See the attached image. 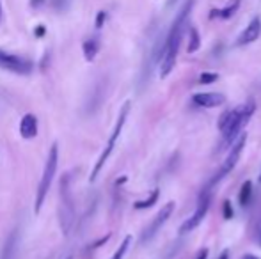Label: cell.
I'll list each match as a JSON object with an SVG mask.
<instances>
[{"instance_id": "obj_5", "label": "cell", "mask_w": 261, "mask_h": 259, "mask_svg": "<svg viewBox=\"0 0 261 259\" xmlns=\"http://www.w3.org/2000/svg\"><path fill=\"white\" fill-rule=\"evenodd\" d=\"M210 203H212V197H210V192L206 190V192H202L201 197H199V203H197V208H195L194 215H192L190 218H187V220L180 225V235L192 233L202 220H205L206 213H208V210H210Z\"/></svg>"}, {"instance_id": "obj_26", "label": "cell", "mask_w": 261, "mask_h": 259, "mask_svg": "<svg viewBox=\"0 0 261 259\" xmlns=\"http://www.w3.org/2000/svg\"><path fill=\"white\" fill-rule=\"evenodd\" d=\"M219 259H227V252H222V256H220Z\"/></svg>"}, {"instance_id": "obj_7", "label": "cell", "mask_w": 261, "mask_h": 259, "mask_svg": "<svg viewBox=\"0 0 261 259\" xmlns=\"http://www.w3.org/2000/svg\"><path fill=\"white\" fill-rule=\"evenodd\" d=\"M0 66L4 70H9L13 73L18 75H28L32 71V62L20 55H14V53H7L4 50H0Z\"/></svg>"}, {"instance_id": "obj_14", "label": "cell", "mask_w": 261, "mask_h": 259, "mask_svg": "<svg viewBox=\"0 0 261 259\" xmlns=\"http://www.w3.org/2000/svg\"><path fill=\"white\" fill-rule=\"evenodd\" d=\"M201 46V38H199V32L195 27L188 28V46H187V52L188 53H195Z\"/></svg>"}, {"instance_id": "obj_12", "label": "cell", "mask_w": 261, "mask_h": 259, "mask_svg": "<svg viewBox=\"0 0 261 259\" xmlns=\"http://www.w3.org/2000/svg\"><path fill=\"white\" fill-rule=\"evenodd\" d=\"M238 7H240V0H233V2H229L226 7H222V9H212V11H210V18H212V20H213V18L229 20V18L238 11Z\"/></svg>"}, {"instance_id": "obj_15", "label": "cell", "mask_w": 261, "mask_h": 259, "mask_svg": "<svg viewBox=\"0 0 261 259\" xmlns=\"http://www.w3.org/2000/svg\"><path fill=\"white\" fill-rule=\"evenodd\" d=\"M158 197H160V190L155 188L153 192L150 193V197H148V199H144V201H137V203L133 204V208H135V210H146V208H151V206H153V204H157Z\"/></svg>"}, {"instance_id": "obj_3", "label": "cell", "mask_w": 261, "mask_h": 259, "mask_svg": "<svg viewBox=\"0 0 261 259\" xmlns=\"http://www.w3.org/2000/svg\"><path fill=\"white\" fill-rule=\"evenodd\" d=\"M57 161H59V147H57V144H53V146L50 147L48 160H46L43 178L38 185V193H36V203H34V213L36 215L41 211L43 203H45L46 196H48V190H50V186H52L53 176H55V172H57Z\"/></svg>"}, {"instance_id": "obj_8", "label": "cell", "mask_w": 261, "mask_h": 259, "mask_svg": "<svg viewBox=\"0 0 261 259\" xmlns=\"http://www.w3.org/2000/svg\"><path fill=\"white\" fill-rule=\"evenodd\" d=\"M174 208H176V203H172V201H169L167 204H164V206L160 208V211L157 213V217H155V220L151 222V225L150 228L144 231V236H142V240H150L151 236H155L158 231H160V228L165 224V222L171 218V215H172V211H174Z\"/></svg>"}, {"instance_id": "obj_11", "label": "cell", "mask_w": 261, "mask_h": 259, "mask_svg": "<svg viewBox=\"0 0 261 259\" xmlns=\"http://www.w3.org/2000/svg\"><path fill=\"white\" fill-rule=\"evenodd\" d=\"M20 135L23 139H34L38 135V117L34 114H25L20 121Z\"/></svg>"}, {"instance_id": "obj_17", "label": "cell", "mask_w": 261, "mask_h": 259, "mask_svg": "<svg viewBox=\"0 0 261 259\" xmlns=\"http://www.w3.org/2000/svg\"><path fill=\"white\" fill-rule=\"evenodd\" d=\"M130 243H132V236L128 235V236H126V238L121 242V245L118 247V250H115V254L112 256V259H123V257H125V254H126V250H128Z\"/></svg>"}, {"instance_id": "obj_27", "label": "cell", "mask_w": 261, "mask_h": 259, "mask_svg": "<svg viewBox=\"0 0 261 259\" xmlns=\"http://www.w3.org/2000/svg\"><path fill=\"white\" fill-rule=\"evenodd\" d=\"M174 2H176V0H169V6H172Z\"/></svg>"}, {"instance_id": "obj_10", "label": "cell", "mask_w": 261, "mask_h": 259, "mask_svg": "<svg viewBox=\"0 0 261 259\" xmlns=\"http://www.w3.org/2000/svg\"><path fill=\"white\" fill-rule=\"evenodd\" d=\"M259 34H261V20H259L258 16H256V18H252V20L249 21V25L244 28V32L238 36L237 46L251 45V43H254L256 39L259 38Z\"/></svg>"}, {"instance_id": "obj_30", "label": "cell", "mask_w": 261, "mask_h": 259, "mask_svg": "<svg viewBox=\"0 0 261 259\" xmlns=\"http://www.w3.org/2000/svg\"><path fill=\"white\" fill-rule=\"evenodd\" d=\"M68 259H71V257H68Z\"/></svg>"}, {"instance_id": "obj_9", "label": "cell", "mask_w": 261, "mask_h": 259, "mask_svg": "<svg viewBox=\"0 0 261 259\" xmlns=\"http://www.w3.org/2000/svg\"><path fill=\"white\" fill-rule=\"evenodd\" d=\"M192 102L205 109H217L226 103V96L222 92H197L192 96Z\"/></svg>"}, {"instance_id": "obj_2", "label": "cell", "mask_w": 261, "mask_h": 259, "mask_svg": "<svg viewBox=\"0 0 261 259\" xmlns=\"http://www.w3.org/2000/svg\"><path fill=\"white\" fill-rule=\"evenodd\" d=\"M254 110H256V103H254V100H251V102L240 105L238 109L227 110V112H224L222 116H220L219 130L222 132L226 142L231 144L235 139H238V135L242 133V128L249 123V119H251V116L254 114Z\"/></svg>"}, {"instance_id": "obj_6", "label": "cell", "mask_w": 261, "mask_h": 259, "mask_svg": "<svg viewBox=\"0 0 261 259\" xmlns=\"http://www.w3.org/2000/svg\"><path fill=\"white\" fill-rule=\"evenodd\" d=\"M245 144H247V133H240V135H238V139L231 144V149H229V153H227L226 160H224L222 169H220L219 176H217L213 181H219L220 178H224L226 174H229V172L237 167V164H238V160H240L242 151H244Z\"/></svg>"}, {"instance_id": "obj_25", "label": "cell", "mask_w": 261, "mask_h": 259, "mask_svg": "<svg viewBox=\"0 0 261 259\" xmlns=\"http://www.w3.org/2000/svg\"><path fill=\"white\" fill-rule=\"evenodd\" d=\"M242 259H259V257H256V256H252V254H247V256H244Z\"/></svg>"}, {"instance_id": "obj_22", "label": "cell", "mask_w": 261, "mask_h": 259, "mask_svg": "<svg viewBox=\"0 0 261 259\" xmlns=\"http://www.w3.org/2000/svg\"><path fill=\"white\" fill-rule=\"evenodd\" d=\"M206 257H208V249H201L194 259H206Z\"/></svg>"}, {"instance_id": "obj_18", "label": "cell", "mask_w": 261, "mask_h": 259, "mask_svg": "<svg viewBox=\"0 0 261 259\" xmlns=\"http://www.w3.org/2000/svg\"><path fill=\"white\" fill-rule=\"evenodd\" d=\"M219 80V75L217 73H201L199 75V84H202V85H208V84H213V82H217Z\"/></svg>"}, {"instance_id": "obj_21", "label": "cell", "mask_w": 261, "mask_h": 259, "mask_svg": "<svg viewBox=\"0 0 261 259\" xmlns=\"http://www.w3.org/2000/svg\"><path fill=\"white\" fill-rule=\"evenodd\" d=\"M45 32H46L45 25H38V27H36V30H34V34H36V38H43V36H45Z\"/></svg>"}, {"instance_id": "obj_13", "label": "cell", "mask_w": 261, "mask_h": 259, "mask_svg": "<svg viewBox=\"0 0 261 259\" xmlns=\"http://www.w3.org/2000/svg\"><path fill=\"white\" fill-rule=\"evenodd\" d=\"M82 50H84V55H85V60H94V57L98 55V50H100V45H98V39L91 38L84 41V45H82Z\"/></svg>"}, {"instance_id": "obj_16", "label": "cell", "mask_w": 261, "mask_h": 259, "mask_svg": "<svg viewBox=\"0 0 261 259\" xmlns=\"http://www.w3.org/2000/svg\"><path fill=\"white\" fill-rule=\"evenodd\" d=\"M251 196H252V181H244L240 188V196H238V201H240L242 206H247L249 201H251Z\"/></svg>"}, {"instance_id": "obj_29", "label": "cell", "mask_w": 261, "mask_h": 259, "mask_svg": "<svg viewBox=\"0 0 261 259\" xmlns=\"http://www.w3.org/2000/svg\"><path fill=\"white\" fill-rule=\"evenodd\" d=\"M259 181H261V176H259Z\"/></svg>"}, {"instance_id": "obj_1", "label": "cell", "mask_w": 261, "mask_h": 259, "mask_svg": "<svg viewBox=\"0 0 261 259\" xmlns=\"http://www.w3.org/2000/svg\"><path fill=\"white\" fill-rule=\"evenodd\" d=\"M192 7H194V0H185L171 25V30H169L167 39H165V43H164V48H162V55H160V59H162L160 77L162 78L169 77V73L174 70L178 52H180L181 39H183V32H185V27H187V18H188V14H190Z\"/></svg>"}, {"instance_id": "obj_24", "label": "cell", "mask_w": 261, "mask_h": 259, "mask_svg": "<svg viewBox=\"0 0 261 259\" xmlns=\"http://www.w3.org/2000/svg\"><path fill=\"white\" fill-rule=\"evenodd\" d=\"M43 2H45V0H31V6L39 7V6H43Z\"/></svg>"}, {"instance_id": "obj_4", "label": "cell", "mask_w": 261, "mask_h": 259, "mask_svg": "<svg viewBox=\"0 0 261 259\" xmlns=\"http://www.w3.org/2000/svg\"><path fill=\"white\" fill-rule=\"evenodd\" d=\"M128 112H130V102H126L125 105H123L121 112H119V117H118V121H115V126H114V130H112V135H110V139H108L107 146H105L103 153L100 154V158H98L96 165H94L93 171H91V178H89V179H91V183L96 181L98 174H100L101 169H103V165L107 164V160L110 158L112 151H114V147H115V142H118L119 135H121V130H123V126H125V123H126V117H128Z\"/></svg>"}, {"instance_id": "obj_19", "label": "cell", "mask_w": 261, "mask_h": 259, "mask_svg": "<svg viewBox=\"0 0 261 259\" xmlns=\"http://www.w3.org/2000/svg\"><path fill=\"white\" fill-rule=\"evenodd\" d=\"M224 218H226V220L233 218V208H231L229 201H224Z\"/></svg>"}, {"instance_id": "obj_23", "label": "cell", "mask_w": 261, "mask_h": 259, "mask_svg": "<svg viewBox=\"0 0 261 259\" xmlns=\"http://www.w3.org/2000/svg\"><path fill=\"white\" fill-rule=\"evenodd\" d=\"M108 238H110V235H107V236H105V238L98 240V242H96V243H93V245H91V247H93V249H96V247H98V245H101V243H105V242H107V240H108Z\"/></svg>"}, {"instance_id": "obj_28", "label": "cell", "mask_w": 261, "mask_h": 259, "mask_svg": "<svg viewBox=\"0 0 261 259\" xmlns=\"http://www.w3.org/2000/svg\"><path fill=\"white\" fill-rule=\"evenodd\" d=\"M0 18H2V4H0Z\"/></svg>"}, {"instance_id": "obj_20", "label": "cell", "mask_w": 261, "mask_h": 259, "mask_svg": "<svg viewBox=\"0 0 261 259\" xmlns=\"http://www.w3.org/2000/svg\"><path fill=\"white\" fill-rule=\"evenodd\" d=\"M105 18H107V13H105V11H100V13H98V16H96V21H94L96 28H101V27H103Z\"/></svg>"}]
</instances>
